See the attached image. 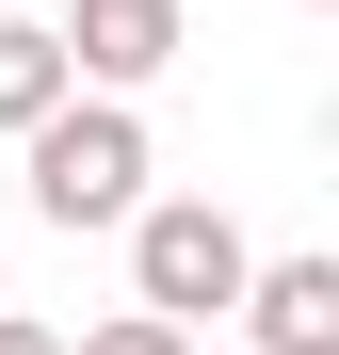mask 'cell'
<instances>
[{"label": "cell", "mask_w": 339, "mask_h": 355, "mask_svg": "<svg viewBox=\"0 0 339 355\" xmlns=\"http://www.w3.org/2000/svg\"><path fill=\"white\" fill-rule=\"evenodd\" d=\"M49 97H65V33H33V17H0V130H33Z\"/></svg>", "instance_id": "5b68a950"}, {"label": "cell", "mask_w": 339, "mask_h": 355, "mask_svg": "<svg viewBox=\"0 0 339 355\" xmlns=\"http://www.w3.org/2000/svg\"><path fill=\"white\" fill-rule=\"evenodd\" d=\"M259 355H339V259H243Z\"/></svg>", "instance_id": "277c9868"}, {"label": "cell", "mask_w": 339, "mask_h": 355, "mask_svg": "<svg viewBox=\"0 0 339 355\" xmlns=\"http://www.w3.org/2000/svg\"><path fill=\"white\" fill-rule=\"evenodd\" d=\"M17 146H33V210H49V226H130V210H146V113H130V97H81V81H65Z\"/></svg>", "instance_id": "6da1fadb"}, {"label": "cell", "mask_w": 339, "mask_h": 355, "mask_svg": "<svg viewBox=\"0 0 339 355\" xmlns=\"http://www.w3.org/2000/svg\"><path fill=\"white\" fill-rule=\"evenodd\" d=\"M0 355H65V339H49V323H17V307H0Z\"/></svg>", "instance_id": "52a82bcc"}, {"label": "cell", "mask_w": 339, "mask_h": 355, "mask_svg": "<svg viewBox=\"0 0 339 355\" xmlns=\"http://www.w3.org/2000/svg\"><path fill=\"white\" fill-rule=\"evenodd\" d=\"M243 226H226L210 194H162V210H130V291H146V307L162 323H210V307H243Z\"/></svg>", "instance_id": "7a4b0ae2"}, {"label": "cell", "mask_w": 339, "mask_h": 355, "mask_svg": "<svg viewBox=\"0 0 339 355\" xmlns=\"http://www.w3.org/2000/svg\"><path fill=\"white\" fill-rule=\"evenodd\" d=\"M81 355H194V323H162V307H130V323H97Z\"/></svg>", "instance_id": "8992f818"}, {"label": "cell", "mask_w": 339, "mask_h": 355, "mask_svg": "<svg viewBox=\"0 0 339 355\" xmlns=\"http://www.w3.org/2000/svg\"><path fill=\"white\" fill-rule=\"evenodd\" d=\"M178 49H194V17H178V0H81V17H65V81L130 97V81H162V65H178Z\"/></svg>", "instance_id": "3957f363"}]
</instances>
